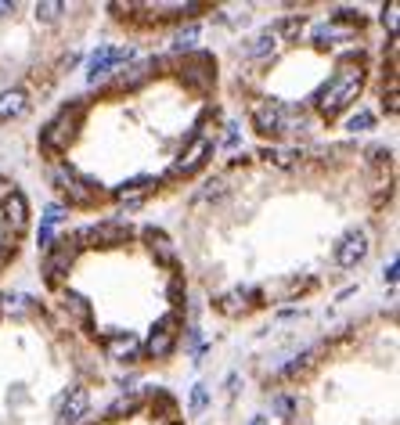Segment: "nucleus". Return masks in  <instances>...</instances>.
<instances>
[{"mask_svg":"<svg viewBox=\"0 0 400 425\" xmlns=\"http://www.w3.org/2000/svg\"><path fill=\"white\" fill-rule=\"evenodd\" d=\"M361 83H364V69L361 65H343L339 72H335L318 94H314V105H318V112L321 115H339L357 94H361Z\"/></svg>","mask_w":400,"mask_h":425,"instance_id":"1","label":"nucleus"},{"mask_svg":"<svg viewBox=\"0 0 400 425\" xmlns=\"http://www.w3.org/2000/svg\"><path fill=\"white\" fill-rule=\"evenodd\" d=\"M80 119H83V105H73V108H61L51 123L44 127V134H40V141H44V148H51V151H61V148H69L73 141H76V130H80Z\"/></svg>","mask_w":400,"mask_h":425,"instance_id":"2","label":"nucleus"},{"mask_svg":"<svg viewBox=\"0 0 400 425\" xmlns=\"http://www.w3.org/2000/svg\"><path fill=\"white\" fill-rule=\"evenodd\" d=\"M54 180L61 184V191L69 195V202H76V205H94V202L101 198V184H94L90 177H83V173H76V170H65V166H61V170L54 173Z\"/></svg>","mask_w":400,"mask_h":425,"instance_id":"3","label":"nucleus"},{"mask_svg":"<svg viewBox=\"0 0 400 425\" xmlns=\"http://www.w3.org/2000/svg\"><path fill=\"white\" fill-rule=\"evenodd\" d=\"M134 58V47L130 44H119V47H101V51H94L90 54V65H87V76H90V83H98V80H105V76H112L123 62H130Z\"/></svg>","mask_w":400,"mask_h":425,"instance_id":"4","label":"nucleus"},{"mask_svg":"<svg viewBox=\"0 0 400 425\" xmlns=\"http://www.w3.org/2000/svg\"><path fill=\"white\" fill-rule=\"evenodd\" d=\"M180 80L192 90H209L213 80H217V62H213L209 54H188L180 65Z\"/></svg>","mask_w":400,"mask_h":425,"instance_id":"5","label":"nucleus"},{"mask_svg":"<svg viewBox=\"0 0 400 425\" xmlns=\"http://www.w3.org/2000/svg\"><path fill=\"white\" fill-rule=\"evenodd\" d=\"M173 343H177V314H166V317H159L156 324H151V336H148L144 350H148V357L163 360V357L173 353Z\"/></svg>","mask_w":400,"mask_h":425,"instance_id":"6","label":"nucleus"},{"mask_svg":"<svg viewBox=\"0 0 400 425\" xmlns=\"http://www.w3.org/2000/svg\"><path fill=\"white\" fill-rule=\"evenodd\" d=\"M209 156H213V141L209 137H192L188 151H180V159L170 166V177H188V173H195Z\"/></svg>","mask_w":400,"mask_h":425,"instance_id":"7","label":"nucleus"},{"mask_svg":"<svg viewBox=\"0 0 400 425\" xmlns=\"http://www.w3.org/2000/svg\"><path fill=\"white\" fill-rule=\"evenodd\" d=\"M253 127H256L263 137L282 134V130H289V115H285V108H282L278 101H260V105L253 108Z\"/></svg>","mask_w":400,"mask_h":425,"instance_id":"8","label":"nucleus"},{"mask_svg":"<svg viewBox=\"0 0 400 425\" xmlns=\"http://www.w3.org/2000/svg\"><path fill=\"white\" fill-rule=\"evenodd\" d=\"M76 249H80V246H76V238H58L54 246L47 249V253H51V256H47V281H51V285H54V281H58V278L73 267Z\"/></svg>","mask_w":400,"mask_h":425,"instance_id":"9","label":"nucleus"},{"mask_svg":"<svg viewBox=\"0 0 400 425\" xmlns=\"http://www.w3.org/2000/svg\"><path fill=\"white\" fill-rule=\"evenodd\" d=\"M368 256V234L364 231H346L343 241L335 246V263L339 267H357Z\"/></svg>","mask_w":400,"mask_h":425,"instance_id":"10","label":"nucleus"},{"mask_svg":"<svg viewBox=\"0 0 400 425\" xmlns=\"http://www.w3.org/2000/svg\"><path fill=\"white\" fill-rule=\"evenodd\" d=\"M130 238V227L127 224H98V227H83L76 234V241H98V246H115V241H127Z\"/></svg>","mask_w":400,"mask_h":425,"instance_id":"11","label":"nucleus"},{"mask_svg":"<svg viewBox=\"0 0 400 425\" xmlns=\"http://www.w3.org/2000/svg\"><path fill=\"white\" fill-rule=\"evenodd\" d=\"M137 350H141V343L130 336V331H108L105 336V353L112 360H134Z\"/></svg>","mask_w":400,"mask_h":425,"instance_id":"12","label":"nucleus"},{"mask_svg":"<svg viewBox=\"0 0 400 425\" xmlns=\"http://www.w3.org/2000/svg\"><path fill=\"white\" fill-rule=\"evenodd\" d=\"M144 241H148V249H151V256H156L163 267H173L177 263V249H173V241L163 234V231H156V227H148L144 231Z\"/></svg>","mask_w":400,"mask_h":425,"instance_id":"13","label":"nucleus"},{"mask_svg":"<svg viewBox=\"0 0 400 425\" xmlns=\"http://www.w3.org/2000/svg\"><path fill=\"white\" fill-rule=\"evenodd\" d=\"M274 47H278V37H274V29L267 25V29H260L253 40H245V44L238 47V54H242V58H267Z\"/></svg>","mask_w":400,"mask_h":425,"instance_id":"14","label":"nucleus"},{"mask_svg":"<svg viewBox=\"0 0 400 425\" xmlns=\"http://www.w3.org/2000/svg\"><path fill=\"white\" fill-rule=\"evenodd\" d=\"M87 404H90V397H87V389H69L65 397H61V418H65L69 425H76L83 414H87Z\"/></svg>","mask_w":400,"mask_h":425,"instance_id":"15","label":"nucleus"},{"mask_svg":"<svg viewBox=\"0 0 400 425\" xmlns=\"http://www.w3.org/2000/svg\"><path fill=\"white\" fill-rule=\"evenodd\" d=\"M25 108H29L25 90L11 87V90H4V94H0V119H18V115H25Z\"/></svg>","mask_w":400,"mask_h":425,"instance_id":"16","label":"nucleus"},{"mask_svg":"<svg viewBox=\"0 0 400 425\" xmlns=\"http://www.w3.org/2000/svg\"><path fill=\"white\" fill-rule=\"evenodd\" d=\"M25 217H29V205H25V198H22L18 191L4 195V220H8L15 231H22V227H25Z\"/></svg>","mask_w":400,"mask_h":425,"instance_id":"17","label":"nucleus"},{"mask_svg":"<svg viewBox=\"0 0 400 425\" xmlns=\"http://www.w3.org/2000/svg\"><path fill=\"white\" fill-rule=\"evenodd\" d=\"M151 69H156V58H151V62H137V65H130V69H115V72H119L115 83H119V87H137V83L148 80Z\"/></svg>","mask_w":400,"mask_h":425,"instance_id":"18","label":"nucleus"},{"mask_svg":"<svg viewBox=\"0 0 400 425\" xmlns=\"http://www.w3.org/2000/svg\"><path fill=\"white\" fill-rule=\"evenodd\" d=\"M270 29H274V37H278V40H299L303 29H306V18L303 15H289V18H282L278 25H270Z\"/></svg>","mask_w":400,"mask_h":425,"instance_id":"19","label":"nucleus"},{"mask_svg":"<svg viewBox=\"0 0 400 425\" xmlns=\"http://www.w3.org/2000/svg\"><path fill=\"white\" fill-rule=\"evenodd\" d=\"M249 296H253L249 288H235V292H227V296H220V299H217V307H220L224 314H242L245 307H249V303H245Z\"/></svg>","mask_w":400,"mask_h":425,"instance_id":"20","label":"nucleus"},{"mask_svg":"<svg viewBox=\"0 0 400 425\" xmlns=\"http://www.w3.org/2000/svg\"><path fill=\"white\" fill-rule=\"evenodd\" d=\"M350 33H354V29H343V25L325 22V25H318V29H314V44H318V47H328L332 40H346Z\"/></svg>","mask_w":400,"mask_h":425,"instance_id":"21","label":"nucleus"},{"mask_svg":"<svg viewBox=\"0 0 400 425\" xmlns=\"http://www.w3.org/2000/svg\"><path fill=\"white\" fill-rule=\"evenodd\" d=\"M151 184H156V177H134V180H123L115 195H119V198H127V195H130V198H141V191L151 188Z\"/></svg>","mask_w":400,"mask_h":425,"instance_id":"22","label":"nucleus"},{"mask_svg":"<svg viewBox=\"0 0 400 425\" xmlns=\"http://www.w3.org/2000/svg\"><path fill=\"white\" fill-rule=\"evenodd\" d=\"M318 353H321V346H311V350H303V353H299V357L289 364V368H285L282 375H285V379H292V375L306 372V368H311V364H314V357H318Z\"/></svg>","mask_w":400,"mask_h":425,"instance_id":"23","label":"nucleus"},{"mask_svg":"<svg viewBox=\"0 0 400 425\" xmlns=\"http://www.w3.org/2000/svg\"><path fill=\"white\" fill-rule=\"evenodd\" d=\"M0 303H4V307H0V310H4V314H25L29 307H33V299H29L25 292H15V296H4V299H0Z\"/></svg>","mask_w":400,"mask_h":425,"instance_id":"24","label":"nucleus"},{"mask_svg":"<svg viewBox=\"0 0 400 425\" xmlns=\"http://www.w3.org/2000/svg\"><path fill=\"white\" fill-rule=\"evenodd\" d=\"M199 33H202L199 25H188V29H180V33H177V40H173V51H195V44H199Z\"/></svg>","mask_w":400,"mask_h":425,"instance_id":"25","label":"nucleus"},{"mask_svg":"<svg viewBox=\"0 0 400 425\" xmlns=\"http://www.w3.org/2000/svg\"><path fill=\"white\" fill-rule=\"evenodd\" d=\"M260 156H263L267 163H274V166L289 170V166H292V159H296V151H285V148H263Z\"/></svg>","mask_w":400,"mask_h":425,"instance_id":"26","label":"nucleus"},{"mask_svg":"<svg viewBox=\"0 0 400 425\" xmlns=\"http://www.w3.org/2000/svg\"><path fill=\"white\" fill-rule=\"evenodd\" d=\"M141 407V400L137 397H119L112 407H108V418H123V414H134Z\"/></svg>","mask_w":400,"mask_h":425,"instance_id":"27","label":"nucleus"},{"mask_svg":"<svg viewBox=\"0 0 400 425\" xmlns=\"http://www.w3.org/2000/svg\"><path fill=\"white\" fill-rule=\"evenodd\" d=\"M65 307H69L80 321H90V307H87V299H83L80 292H69V296H65Z\"/></svg>","mask_w":400,"mask_h":425,"instance_id":"28","label":"nucleus"},{"mask_svg":"<svg viewBox=\"0 0 400 425\" xmlns=\"http://www.w3.org/2000/svg\"><path fill=\"white\" fill-rule=\"evenodd\" d=\"M396 15H400V4H396V0H389V4L382 8V25L389 29L393 40H396Z\"/></svg>","mask_w":400,"mask_h":425,"instance_id":"29","label":"nucleus"},{"mask_svg":"<svg viewBox=\"0 0 400 425\" xmlns=\"http://www.w3.org/2000/svg\"><path fill=\"white\" fill-rule=\"evenodd\" d=\"M61 220H65V209H61V205H47V209H44V227L54 231Z\"/></svg>","mask_w":400,"mask_h":425,"instance_id":"30","label":"nucleus"},{"mask_svg":"<svg viewBox=\"0 0 400 425\" xmlns=\"http://www.w3.org/2000/svg\"><path fill=\"white\" fill-rule=\"evenodd\" d=\"M368 127H372V112H354L346 119V130H368Z\"/></svg>","mask_w":400,"mask_h":425,"instance_id":"31","label":"nucleus"},{"mask_svg":"<svg viewBox=\"0 0 400 425\" xmlns=\"http://www.w3.org/2000/svg\"><path fill=\"white\" fill-rule=\"evenodd\" d=\"M61 15V4H51V0H44V4H37V18H44V22H54Z\"/></svg>","mask_w":400,"mask_h":425,"instance_id":"32","label":"nucleus"},{"mask_svg":"<svg viewBox=\"0 0 400 425\" xmlns=\"http://www.w3.org/2000/svg\"><path fill=\"white\" fill-rule=\"evenodd\" d=\"M206 400H209V393H206V386H195V393H192V414H199V411L206 407Z\"/></svg>","mask_w":400,"mask_h":425,"instance_id":"33","label":"nucleus"},{"mask_svg":"<svg viewBox=\"0 0 400 425\" xmlns=\"http://www.w3.org/2000/svg\"><path fill=\"white\" fill-rule=\"evenodd\" d=\"M206 191L199 195V198H220L224 195V180H209V184H202Z\"/></svg>","mask_w":400,"mask_h":425,"instance_id":"34","label":"nucleus"},{"mask_svg":"<svg viewBox=\"0 0 400 425\" xmlns=\"http://www.w3.org/2000/svg\"><path fill=\"white\" fill-rule=\"evenodd\" d=\"M170 303H173V307H180V303H184V285H180V278L170 285Z\"/></svg>","mask_w":400,"mask_h":425,"instance_id":"35","label":"nucleus"},{"mask_svg":"<svg viewBox=\"0 0 400 425\" xmlns=\"http://www.w3.org/2000/svg\"><path fill=\"white\" fill-rule=\"evenodd\" d=\"M224 22H227V25H245V22H249V15H245V8H242V11H231Z\"/></svg>","mask_w":400,"mask_h":425,"instance_id":"36","label":"nucleus"},{"mask_svg":"<svg viewBox=\"0 0 400 425\" xmlns=\"http://www.w3.org/2000/svg\"><path fill=\"white\" fill-rule=\"evenodd\" d=\"M274 407H278V414H289L292 411V400L289 397H278V400H274Z\"/></svg>","mask_w":400,"mask_h":425,"instance_id":"37","label":"nucleus"},{"mask_svg":"<svg viewBox=\"0 0 400 425\" xmlns=\"http://www.w3.org/2000/svg\"><path fill=\"white\" fill-rule=\"evenodd\" d=\"M396 267H400V263H396V260H389V267H386V281H389V285L396 281Z\"/></svg>","mask_w":400,"mask_h":425,"instance_id":"38","label":"nucleus"},{"mask_svg":"<svg viewBox=\"0 0 400 425\" xmlns=\"http://www.w3.org/2000/svg\"><path fill=\"white\" fill-rule=\"evenodd\" d=\"M15 11V4H8V0H0V18H4V15H11Z\"/></svg>","mask_w":400,"mask_h":425,"instance_id":"39","label":"nucleus"},{"mask_svg":"<svg viewBox=\"0 0 400 425\" xmlns=\"http://www.w3.org/2000/svg\"><path fill=\"white\" fill-rule=\"evenodd\" d=\"M11 191H15V188L8 184V180H0V198H4V195H11Z\"/></svg>","mask_w":400,"mask_h":425,"instance_id":"40","label":"nucleus"},{"mask_svg":"<svg viewBox=\"0 0 400 425\" xmlns=\"http://www.w3.org/2000/svg\"><path fill=\"white\" fill-rule=\"evenodd\" d=\"M253 425H263V418H253Z\"/></svg>","mask_w":400,"mask_h":425,"instance_id":"41","label":"nucleus"}]
</instances>
